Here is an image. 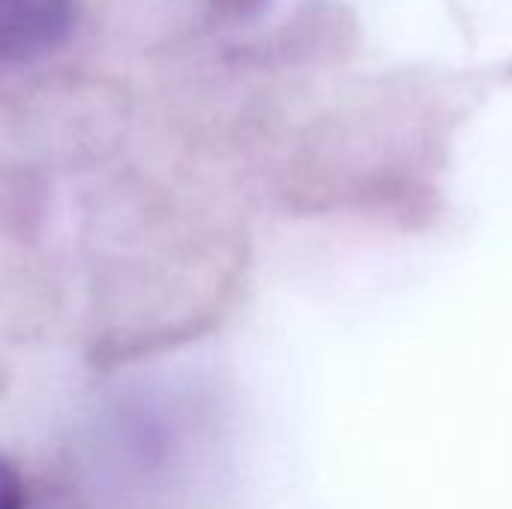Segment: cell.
<instances>
[{"label":"cell","mask_w":512,"mask_h":509,"mask_svg":"<svg viewBox=\"0 0 512 509\" xmlns=\"http://www.w3.org/2000/svg\"><path fill=\"white\" fill-rule=\"evenodd\" d=\"M78 21L75 0H0L3 66L33 63L60 48Z\"/></svg>","instance_id":"1"},{"label":"cell","mask_w":512,"mask_h":509,"mask_svg":"<svg viewBox=\"0 0 512 509\" xmlns=\"http://www.w3.org/2000/svg\"><path fill=\"white\" fill-rule=\"evenodd\" d=\"M258 0H225V6H234V9H246V6H255Z\"/></svg>","instance_id":"2"}]
</instances>
